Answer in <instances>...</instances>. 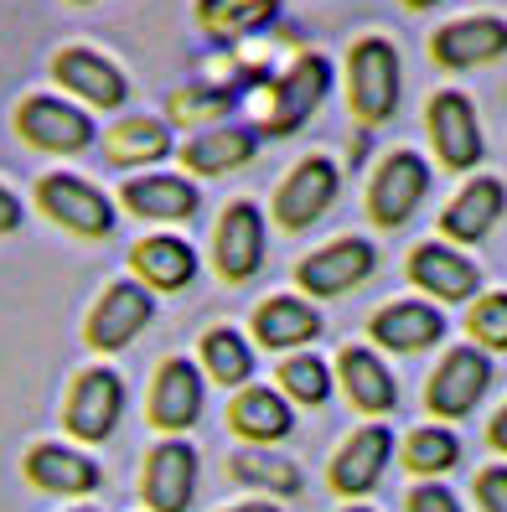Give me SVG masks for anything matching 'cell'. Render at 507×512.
Instances as JSON below:
<instances>
[{"mask_svg":"<svg viewBox=\"0 0 507 512\" xmlns=\"http://www.w3.org/2000/svg\"><path fill=\"white\" fill-rule=\"evenodd\" d=\"M275 383H280V394H285L290 404H306V409H316V404L332 399L337 373L326 368L321 357H311V352H290V357H280Z\"/></svg>","mask_w":507,"mask_h":512,"instance_id":"1f68e13d","label":"cell"},{"mask_svg":"<svg viewBox=\"0 0 507 512\" xmlns=\"http://www.w3.org/2000/svg\"><path fill=\"white\" fill-rule=\"evenodd\" d=\"M130 275L145 290H187L197 280V249L176 233H151L130 249Z\"/></svg>","mask_w":507,"mask_h":512,"instance_id":"ffe728a7","label":"cell"},{"mask_svg":"<svg viewBox=\"0 0 507 512\" xmlns=\"http://www.w3.org/2000/svg\"><path fill=\"white\" fill-rule=\"evenodd\" d=\"M228 512H280V507H270V502H244V507H228Z\"/></svg>","mask_w":507,"mask_h":512,"instance_id":"ab89813d","label":"cell"},{"mask_svg":"<svg viewBox=\"0 0 507 512\" xmlns=\"http://www.w3.org/2000/svg\"><path fill=\"white\" fill-rule=\"evenodd\" d=\"M368 337L383 347V352H425L445 337V316L435 306H425V300H394V306L373 311L368 321Z\"/></svg>","mask_w":507,"mask_h":512,"instance_id":"44dd1931","label":"cell"},{"mask_svg":"<svg viewBox=\"0 0 507 512\" xmlns=\"http://www.w3.org/2000/svg\"><path fill=\"white\" fill-rule=\"evenodd\" d=\"M337 378H342L357 414H389L399 404V383L373 347H342L337 352Z\"/></svg>","mask_w":507,"mask_h":512,"instance_id":"484cf974","label":"cell"},{"mask_svg":"<svg viewBox=\"0 0 507 512\" xmlns=\"http://www.w3.org/2000/svg\"><path fill=\"white\" fill-rule=\"evenodd\" d=\"M487 445L492 450H502V456H507V404L492 414V425H487Z\"/></svg>","mask_w":507,"mask_h":512,"instance_id":"f35d334b","label":"cell"},{"mask_svg":"<svg viewBox=\"0 0 507 512\" xmlns=\"http://www.w3.org/2000/svg\"><path fill=\"white\" fill-rule=\"evenodd\" d=\"M119 202H125L135 218H151V223H187L202 207V197L187 176H166V171L130 176V182L119 187Z\"/></svg>","mask_w":507,"mask_h":512,"instance_id":"7402d4cb","label":"cell"},{"mask_svg":"<svg viewBox=\"0 0 507 512\" xmlns=\"http://www.w3.org/2000/svg\"><path fill=\"white\" fill-rule=\"evenodd\" d=\"M280 16V0H197V26L213 42H238L264 32Z\"/></svg>","mask_w":507,"mask_h":512,"instance_id":"f546056e","label":"cell"},{"mask_svg":"<svg viewBox=\"0 0 507 512\" xmlns=\"http://www.w3.org/2000/svg\"><path fill=\"white\" fill-rule=\"evenodd\" d=\"M233 476L244 481V487H259V492H275V497H295L306 487V476L301 466H295L290 456H280V450L270 445H244V450H233Z\"/></svg>","mask_w":507,"mask_h":512,"instance_id":"4dcf8cb0","label":"cell"},{"mask_svg":"<svg viewBox=\"0 0 507 512\" xmlns=\"http://www.w3.org/2000/svg\"><path fill=\"white\" fill-rule=\"evenodd\" d=\"M404 68L389 37H357L347 52V109L363 130H378L399 109Z\"/></svg>","mask_w":507,"mask_h":512,"instance_id":"7a4b0ae2","label":"cell"},{"mask_svg":"<svg viewBox=\"0 0 507 512\" xmlns=\"http://www.w3.org/2000/svg\"><path fill=\"white\" fill-rule=\"evenodd\" d=\"M213 269L228 285H249L264 269V213L254 202H228L213 228Z\"/></svg>","mask_w":507,"mask_h":512,"instance_id":"7c38bea8","label":"cell"},{"mask_svg":"<svg viewBox=\"0 0 507 512\" xmlns=\"http://www.w3.org/2000/svg\"><path fill=\"white\" fill-rule=\"evenodd\" d=\"M425 192H430L425 156H414V150H389V156L373 166V182H368V218H373V228H383V233L404 228L414 213H420Z\"/></svg>","mask_w":507,"mask_h":512,"instance_id":"3957f363","label":"cell"},{"mask_svg":"<svg viewBox=\"0 0 507 512\" xmlns=\"http://www.w3.org/2000/svg\"><path fill=\"white\" fill-rule=\"evenodd\" d=\"M119 414H125V383H119V373L114 368H83L68 388V404H63L68 435L99 445L114 435Z\"/></svg>","mask_w":507,"mask_h":512,"instance_id":"ba28073f","label":"cell"},{"mask_svg":"<svg viewBox=\"0 0 507 512\" xmlns=\"http://www.w3.org/2000/svg\"><path fill=\"white\" fill-rule=\"evenodd\" d=\"M389 456H394V430L389 425H363L342 440V450L332 456V487L342 497H368L383 471H389Z\"/></svg>","mask_w":507,"mask_h":512,"instance_id":"ac0fdd59","label":"cell"},{"mask_svg":"<svg viewBox=\"0 0 507 512\" xmlns=\"http://www.w3.org/2000/svg\"><path fill=\"white\" fill-rule=\"evenodd\" d=\"M466 337L482 352H507V290L476 295L466 311Z\"/></svg>","mask_w":507,"mask_h":512,"instance_id":"e575fe53","label":"cell"},{"mask_svg":"<svg viewBox=\"0 0 507 512\" xmlns=\"http://www.w3.org/2000/svg\"><path fill=\"white\" fill-rule=\"evenodd\" d=\"M21 213H26V207L16 202V192L0 187V233H16L21 228Z\"/></svg>","mask_w":507,"mask_h":512,"instance_id":"74e56055","label":"cell"},{"mask_svg":"<svg viewBox=\"0 0 507 512\" xmlns=\"http://www.w3.org/2000/svg\"><path fill=\"white\" fill-rule=\"evenodd\" d=\"M26 481L42 492H57V497H83L99 487V466H94V456H83L73 445L42 440L26 450Z\"/></svg>","mask_w":507,"mask_h":512,"instance_id":"cb8c5ba5","label":"cell"},{"mask_svg":"<svg viewBox=\"0 0 507 512\" xmlns=\"http://www.w3.org/2000/svg\"><path fill=\"white\" fill-rule=\"evenodd\" d=\"M461 461V440L445 430V425H420V430H409L404 435V466L414 471V476H445Z\"/></svg>","mask_w":507,"mask_h":512,"instance_id":"d6a6232c","label":"cell"},{"mask_svg":"<svg viewBox=\"0 0 507 512\" xmlns=\"http://www.w3.org/2000/svg\"><path fill=\"white\" fill-rule=\"evenodd\" d=\"M342 512H368V507H342Z\"/></svg>","mask_w":507,"mask_h":512,"instance_id":"7bdbcfd3","label":"cell"},{"mask_svg":"<svg viewBox=\"0 0 507 512\" xmlns=\"http://www.w3.org/2000/svg\"><path fill=\"white\" fill-rule=\"evenodd\" d=\"M52 78L68 88V94H78L83 104H94V109H119L130 99V78L119 63H109L104 52L94 47H63L52 57Z\"/></svg>","mask_w":507,"mask_h":512,"instance_id":"9a60e30c","label":"cell"},{"mask_svg":"<svg viewBox=\"0 0 507 512\" xmlns=\"http://www.w3.org/2000/svg\"><path fill=\"white\" fill-rule=\"evenodd\" d=\"M337 187H342V171L332 156H306L301 166H295L285 182L275 187V223L285 233H301L311 223H321V213L337 202Z\"/></svg>","mask_w":507,"mask_h":512,"instance_id":"8fae6325","label":"cell"},{"mask_svg":"<svg viewBox=\"0 0 507 512\" xmlns=\"http://www.w3.org/2000/svg\"><path fill=\"white\" fill-rule=\"evenodd\" d=\"M37 207L57 228H68L73 238H109L114 233V202L94 182L73 176V171L42 176L37 182Z\"/></svg>","mask_w":507,"mask_h":512,"instance_id":"277c9868","label":"cell"},{"mask_svg":"<svg viewBox=\"0 0 507 512\" xmlns=\"http://www.w3.org/2000/svg\"><path fill=\"white\" fill-rule=\"evenodd\" d=\"M409 512H461L456 492L440 487V481H420V487L409 492Z\"/></svg>","mask_w":507,"mask_h":512,"instance_id":"d590c367","label":"cell"},{"mask_svg":"<svg viewBox=\"0 0 507 512\" xmlns=\"http://www.w3.org/2000/svg\"><path fill=\"white\" fill-rule=\"evenodd\" d=\"M404 275H409L414 290L445 300V306H466V300L482 295V269H476L466 254H456L445 238H425V244H414Z\"/></svg>","mask_w":507,"mask_h":512,"instance_id":"4fadbf2b","label":"cell"},{"mask_svg":"<svg viewBox=\"0 0 507 512\" xmlns=\"http://www.w3.org/2000/svg\"><path fill=\"white\" fill-rule=\"evenodd\" d=\"M254 150H259L254 125H213L182 145V166H192L197 176H228L238 166H249Z\"/></svg>","mask_w":507,"mask_h":512,"instance_id":"4316f807","label":"cell"},{"mask_svg":"<svg viewBox=\"0 0 507 512\" xmlns=\"http://www.w3.org/2000/svg\"><path fill=\"white\" fill-rule=\"evenodd\" d=\"M104 156H109V166H156L171 156V125L156 114L119 119L104 135Z\"/></svg>","mask_w":507,"mask_h":512,"instance_id":"83f0119b","label":"cell"},{"mask_svg":"<svg viewBox=\"0 0 507 512\" xmlns=\"http://www.w3.org/2000/svg\"><path fill=\"white\" fill-rule=\"evenodd\" d=\"M316 337H321V311L311 306V300L275 295V300H264V306H254V342L259 347L290 357V352H301Z\"/></svg>","mask_w":507,"mask_h":512,"instance_id":"d4e9b609","label":"cell"},{"mask_svg":"<svg viewBox=\"0 0 507 512\" xmlns=\"http://www.w3.org/2000/svg\"><path fill=\"white\" fill-rule=\"evenodd\" d=\"M399 6H409V11H430V6H440V0H399Z\"/></svg>","mask_w":507,"mask_h":512,"instance_id":"60d3db41","label":"cell"},{"mask_svg":"<svg viewBox=\"0 0 507 512\" xmlns=\"http://www.w3.org/2000/svg\"><path fill=\"white\" fill-rule=\"evenodd\" d=\"M378 269V249L368 244V238H332V244L311 249L301 264H295V285H301L306 295H347L357 290L368 275Z\"/></svg>","mask_w":507,"mask_h":512,"instance_id":"9c48e42d","label":"cell"},{"mask_svg":"<svg viewBox=\"0 0 507 512\" xmlns=\"http://www.w3.org/2000/svg\"><path fill=\"white\" fill-rule=\"evenodd\" d=\"M73 512H94V507H73Z\"/></svg>","mask_w":507,"mask_h":512,"instance_id":"ee69618b","label":"cell"},{"mask_svg":"<svg viewBox=\"0 0 507 512\" xmlns=\"http://www.w3.org/2000/svg\"><path fill=\"white\" fill-rule=\"evenodd\" d=\"M197 492V450L187 440H161L145 456V476H140V497L151 512H187Z\"/></svg>","mask_w":507,"mask_h":512,"instance_id":"2e32d148","label":"cell"},{"mask_svg":"<svg viewBox=\"0 0 507 512\" xmlns=\"http://www.w3.org/2000/svg\"><path fill=\"white\" fill-rule=\"evenodd\" d=\"M197 368L213 383L249 388V378H254V347H249V337L238 326H207L202 342H197Z\"/></svg>","mask_w":507,"mask_h":512,"instance_id":"f1b7e54d","label":"cell"},{"mask_svg":"<svg viewBox=\"0 0 507 512\" xmlns=\"http://www.w3.org/2000/svg\"><path fill=\"white\" fill-rule=\"evenodd\" d=\"M197 419H202V368L187 363V357H166L151 383V425L166 440H176Z\"/></svg>","mask_w":507,"mask_h":512,"instance_id":"e0dca14e","label":"cell"},{"mask_svg":"<svg viewBox=\"0 0 507 512\" xmlns=\"http://www.w3.org/2000/svg\"><path fill=\"white\" fill-rule=\"evenodd\" d=\"M16 135L26 145L47 150V156H78V150L94 145V119H88V109H78L68 99L32 94L16 104Z\"/></svg>","mask_w":507,"mask_h":512,"instance_id":"5b68a950","label":"cell"},{"mask_svg":"<svg viewBox=\"0 0 507 512\" xmlns=\"http://www.w3.org/2000/svg\"><path fill=\"white\" fill-rule=\"evenodd\" d=\"M425 130H430V150L435 166L445 171H471L482 166V125H476V104L456 88H440V94L425 104Z\"/></svg>","mask_w":507,"mask_h":512,"instance_id":"8992f818","label":"cell"},{"mask_svg":"<svg viewBox=\"0 0 507 512\" xmlns=\"http://www.w3.org/2000/svg\"><path fill=\"white\" fill-rule=\"evenodd\" d=\"M476 502L487 512H507V466H487L476 476Z\"/></svg>","mask_w":507,"mask_h":512,"instance_id":"8d00e7d4","label":"cell"},{"mask_svg":"<svg viewBox=\"0 0 507 512\" xmlns=\"http://www.w3.org/2000/svg\"><path fill=\"white\" fill-rule=\"evenodd\" d=\"M430 57L445 73H471L487 68L497 57H507V21L502 16H461L445 21L440 32L430 37Z\"/></svg>","mask_w":507,"mask_h":512,"instance_id":"5bb4252c","label":"cell"},{"mask_svg":"<svg viewBox=\"0 0 507 512\" xmlns=\"http://www.w3.org/2000/svg\"><path fill=\"white\" fill-rule=\"evenodd\" d=\"M228 109H233V94H228V88H218V83H182L171 94V119H176V125L213 130Z\"/></svg>","mask_w":507,"mask_h":512,"instance_id":"836d02e7","label":"cell"},{"mask_svg":"<svg viewBox=\"0 0 507 512\" xmlns=\"http://www.w3.org/2000/svg\"><path fill=\"white\" fill-rule=\"evenodd\" d=\"M68 6H94V0H68Z\"/></svg>","mask_w":507,"mask_h":512,"instance_id":"b9f144b4","label":"cell"},{"mask_svg":"<svg viewBox=\"0 0 507 512\" xmlns=\"http://www.w3.org/2000/svg\"><path fill=\"white\" fill-rule=\"evenodd\" d=\"M502 207H507V187L497 176H471V182L440 207V238H451V244H482V238L502 223Z\"/></svg>","mask_w":507,"mask_h":512,"instance_id":"d6986e66","label":"cell"},{"mask_svg":"<svg viewBox=\"0 0 507 512\" xmlns=\"http://www.w3.org/2000/svg\"><path fill=\"white\" fill-rule=\"evenodd\" d=\"M332 88V63L321 52H301L254 94V135H295Z\"/></svg>","mask_w":507,"mask_h":512,"instance_id":"6da1fadb","label":"cell"},{"mask_svg":"<svg viewBox=\"0 0 507 512\" xmlns=\"http://www.w3.org/2000/svg\"><path fill=\"white\" fill-rule=\"evenodd\" d=\"M228 425H233L238 440H249V445H275V440H285L295 430V409H290V399L280 394V388L249 383V388L233 394Z\"/></svg>","mask_w":507,"mask_h":512,"instance_id":"603a6c76","label":"cell"},{"mask_svg":"<svg viewBox=\"0 0 507 512\" xmlns=\"http://www.w3.org/2000/svg\"><path fill=\"white\" fill-rule=\"evenodd\" d=\"M487 383H492V363H487V352L482 347H451L440 357V368L430 373L425 383V409L440 414V419H466L476 404H482L487 394Z\"/></svg>","mask_w":507,"mask_h":512,"instance_id":"30bf717a","label":"cell"},{"mask_svg":"<svg viewBox=\"0 0 507 512\" xmlns=\"http://www.w3.org/2000/svg\"><path fill=\"white\" fill-rule=\"evenodd\" d=\"M156 316V295L145 290L140 280H114L99 300H94V311H88V326H83V337L94 352H125L145 326H151Z\"/></svg>","mask_w":507,"mask_h":512,"instance_id":"52a82bcc","label":"cell"}]
</instances>
